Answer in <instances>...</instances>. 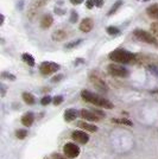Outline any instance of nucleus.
I'll use <instances>...</instances> for the list:
<instances>
[{
  "label": "nucleus",
  "mask_w": 158,
  "mask_h": 159,
  "mask_svg": "<svg viewBox=\"0 0 158 159\" xmlns=\"http://www.w3.org/2000/svg\"><path fill=\"white\" fill-rule=\"evenodd\" d=\"M62 79H63V75H57V76L53 77V80H51V81H53V83H55V82H59V81H61Z\"/></svg>",
  "instance_id": "obj_31"
},
{
  "label": "nucleus",
  "mask_w": 158,
  "mask_h": 159,
  "mask_svg": "<svg viewBox=\"0 0 158 159\" xmlns=\"http://www.w3.org/2000/svg\"><path fill=\"white\" fill-rule=\"evenodd\" d=\"M72 138L74 141L79 144H87L89 141V135L83 131H74L72 134Z\"/></svg>",
  "instance_id": "obj_8"
},
{
  "label": "nucleus",
  "mask_w": 158,
  "mask_h": 159,
  "mask_svg": "<svg viewBox=\"0 0 158 159\" xmlns=\"http://www.w3.org/2000/svg\"><path fill=\"white\" fill-rule=\"evenodd\" d=\"M70 2H72V5H80V4L83 2V0H70Z\"/></svg>",
  "instance_id": "obj_32"
},
{
  "label": "nucleus",
  "mask_w": 158,
  "mask_h": 159,
  "mask_svg": "<svg viewBox=\"0 0 158 159\" xmlns=\"http://www.w3.org/2000/svg\"><path fill=\"white\" fill-rule=\"evenodd\" d=\"M121 5H123V1H121V0H118V1H117V2H115L112 7H111V10L108 11V16H112V14L115 13V12L118 11V8L121 6Z\"/></svg>",
  "instance_id": "obj_20"
},
{
  "label": "nucleus",
  "mask_w": 158,
  "mask_h": 159,
  "mask_svg": "<svg viewBox=\"0 0 158 159\" xmlns=\"http://www.w3.org/2000/svg\"><path fill=\"white\" fill-rule=\"evenodd\" d=\"M139 1H147V0H139Z\"/></svg>",
  "instance_id": "obj_36"
},
{
  "label": "nucleus",
  "mask_w": 158,
  "mask_h": 159,
  "mask_svg": "<svg viewBox=\"0 0 158 159\" xmlns=\"http://www.w3.org/2000/svg\"><path fill=\"white\" fill-rule=\"evenodd\" d=\"M1 76H2L4 79H8V80H11V81H14V80H16V76H14V75H12V74H10V73H6V71H4V73L1 74Z\"/></svg>",
  "instance_id": "obj_25"
},
{
  "label": "nucleus",
  "mask_w": 158,
  "mask_h": 159,
  "mask_svg": "<svg viewBox=\"0 0 158 159\" xmlns=\"http://www.w3.org/2000/svg\"><path fill=\"white\" fill-rule=\"evenodd\" d=\"M51 102V98L50 96H44L43 99L40 100V103L43 105V106H46V105H49Z\"/></svg>",
  "instance_id": "obj_27"
},
{
  "label": "nucleus",
  "mask_w": 158,
  "mask_h": 159,
  "mask_svg": "<svg viewBox=\"0 0 158 159\" xmlns=\"http://www.w3.org/2000/svg\"><path fill=\"white\" fill-rule=\"evenodd\" d=\"M23 100H24V102L27 103V105H33L35 102H36V99H35V96H33L31 93H23Z\"/></svg>",
  "instance_id": "obj_18"
},
{
  "label": "nucleus",
  "mask_w": 158,
  "mask_h": 159,
  "mask_svg": "<svg viewBox=\"0 0 158 159\" xmlns=\"http://www.w3.org/2000/svg\"><path fill=\"white\" fill-rule=\"evenodd\" d=\"M76 116H77V112L74 108H69V109H67L66 112H64V120L68 121V122L74 121V120L76 119Z\"/></svg>",
  "instance_id": "obj_13"
},
{
  "label": "nucleus",
  "mask_w": 158,
  "mask_h": 159,
  "mask_svg": "<svg viewBox=\"0 0 158 159\" xmlns=\"http://www.w3.org/2000/svg\"><path fill=\"white\" fill-rule=\"evenodd\" d=\"M104 4V0H95V6L96 7H101Z\"/></svg>",
  "instance_id": "obj_33"
},
{
  "label": "nucleus",
  "mask_w": 158,
  "mask_h": 159,
  "mask_svg": "<svg viewBox=\"0 0 158 159\" xmlns=\"http://www.w3.org/2000/svg\"><path fill=\"white\" fill-rule=\"evenodd\" d=\"M1 88H2V93H1V96H5V87L1 86Z\"/></svg>",
  "instance_id": "obj_35"
},
{
  "label": "nucleus",
  "mask_w": 158,
  "mask_h": 159,
  "mask_svg": "<svg viewBox=\"0 0 158 159\" xmlns=\"http://www.w3.org/2000/svg\"><path fill=\"white\" fill-rule=\"evenodd\" d=\"M53 101L55 106H58V105H61V103L63 102V98H62V96H55Z\"/></svg>",
  "instance_id": "obj_26"
},
{
  "label": "nucleus",
  "mask_w": 158,
  "mask_h": 159,
  "mask_svg": "<svg viewBox=\"0 0 158 159\" xmlns=\"http://www.w3.org/2000/svg\"><path fill=\"white\" fill-rule=\"evenodd\" d=\"M107 71L111 76H114V77H127L128 76V70L126 68L119 64H114V63L107 66Z\"/></svg>",
  "instance_id": "obj_4"
},
{
  "label": "nucleus",
  "mask_w": 158,
  "mask_h": 159,
  "mask_svg": "<svg viewBox=\"0 0 158 159\" xmlns=\"http://www.w3.org/2000/svg\"><path fill=\"white\" fill-rule=\"evenodd\" d=\"M53 39L56 40V42H61V40L66 39L68 37V33L64 31V30H56L55 32L53 33Z\"/></svg>",
  "instance_id": "obj_14"
},
{
  "label": "nucleus",
  "mask_w": 158,
  "mask_h": 159,
  "mask_svg": "<svg viewBox=\"0 0 158 159\" xmlns=\"http://www.w3.org/2000/svg\"><path fill=\"white\" fill-rule=\"evenodd\" d=\"M107 33H108V34H111V36H118L119 33H120V31H119L118 27L108 26L107 27Z\"/></svg>",
  "instance_id": "obj_21"
},
{
  "label": "nucleus",
  "mask_w": 158,
  "mask_h": 159,
  "mask_svg": "<svg viewBox=\"0 0 158 159\" xmlns=\"http://www.w3.org/2000/svg\"><path fill=\"white\" fill-rule=\"evenodd\" d=\"M77 18H79V16L76 13V11H72V14H70V21L72 23H76L77 21Z\"/></svg>",
  "instance_id": "obj_29"
},
{
  "label": "nucleus",
  "mask_w": 158,
  "mask_h": 159,
  "mask_svg": "<svg viewBox=\"0 0 158 159\" xmlns=\"http://www.w3.org/2000/svg\"><path fill=\"white\" fill-rule=\"evenodd\" d=\"M134 37L140 42H144L147 44H152V45H158V42L156 39V36H152L150 32L144 31V30H136L134 32Z\"/></svg>",
  "instance_id": "obj_3"
},
{
  "label": "nucleus",
  "mask_w": 158,
  "mask_h": 159,
  "mask_svg": "<svg viewBox=\"0 0 158 159\" xmlns=\"http://www.w3.org/2000/svg\"><path fill=\"white\" fill-rule=\"evenodd\" d=\"M86 6L87 8H93V7L95 6V0H87Z\"/></svg>",
  "instance_id": "obj_30"
},
{
  "label": "nucleus",
  "mask_w": 158,
  "mask_h": 159,
  "mask_svg": "<svg viewBox=\"0 0 158 159\" xmlns=\"http://www.w3.org/2000/svg\"><path fill=\"white\" fill-rule=\"evenodd\" d=\"M81 98L85 100L86 102H89L94 106L101 107V108H107V109H113L114 106L111 101H108L107 99L100 96L98 94H94L89 90H82L81 92Z\"/></svg>",
  "instance_id": "obj_1"
},
{
  "label": "nucleus",
  "mask_w": 158,
  "mask_h": 159,
  "mask_svg": "<svg viewBox=\"0 0 158 159\" xmlns=\"http://www.w3.org/2000/svg\"><path fill=\"white\" fill-rule=\"evenodd\" d=\"M63 152L66 154L68 158H76V157H79L80 156V152H81V150H80V147L76 144H72V143H67L64 147H63Z\"/></svg>",
  "instance_id": "obj_7"
},
{
  "label": "nucleus",
  "mask_w": 158,
  "mask_h": 159,
  "mask_svg": "<svg viewBox=\"0 0 158 159\" xmlns=\"http://www.w3.org/2000/svg\"><path fill=\"white\" fill-rule=\"evenodd\" d=\"M81 42L82 40L81 39H77V40H72V42H70V43H68L66 45V49H72V48H76L79 44H81Z\"/></svg>",
  "instance_id": "obj_23"
},
{
  "label": "nucleus",
  "mask_w": 158,
  "mask_h": 159,
  "mask_svg": "<svg viewBox=\"0 0 158 159\" xmlns=\"http://www.w3.org/2000/svg\"><path fill=\"white\" fill-rule=\"evenodd\" d=\"M77 126L81 127L82 129H86L88 132H96L98 131V127L92 125V124H88L86 121H79L77 122Z\"/></svg>",
  "instance_id": "obj_15"
},
{
  "label": "nucleus",
  "mask_w": 158,
  "mask_h": 159,
  "mask_svg": "<svg viewBox=\"0 0 158 159\" xmlns=\"http://www.w3.org/2000/svg\"><path fill=\"white\" fill-rule=\"evenodd\" d=\"M150 71L158 76V69L157 68H155V66H150Z\"/></svg>",
  "instance_id": "obj_34"
},
{
  "label": "nucleus",
  "mask_w": 158,
  "mask_h": 159,
  "mask_svg": "<svg viewBox=\"0 0 158 159\" xmlns=\"http://www.w3.org/2000/svg\"><path fill=\"white\" fill-rule=\"evenodd\" d=\"M151 31L153 32V36H156V37L158 38V23H152Z\"/></svg>",
  "instance_id": "obj_24"
},
{
  "label": "nucleus",
  "mask_w": 158,
  "mask_h": 159,
  "mask_svg": "<svg viewBox=\"0 0 158 159\" xmlns=\"http://www.w3.org/2000/svg\"><path fill=\"white\" fill-rule=\"evenodd\" d=\"M80 114H81V116L86 120V121L96 122V121H100V119H101V116L98 115L94 111H86V109H82V111L80 112Z\"/></svg>",
  "instance_id": "obj_9"
},
{
  "label": "nucleus",
  "mask_w": 158,
  "mask_h": 159,
  "mask_svg": "<svg viewBox=\"0 0 158 159\" xmlns=\"http://www.w3.org/2000/svg\"><path fill=\"white\" fill-rule=\"evenodd\" d=\"M109 60L114 61L117 63H124V64H127V63H136L137 62V56L133 55L132 52L127 51V50H124V49H117L112 52L109 53Z\"/></svg>",
  "instance_id": "obj_2"
},
{
  "label": "nucleus",
  "mask_w": 158,
  "mask_h": 159,
  "mask_svg": "<svg viewBox=\"0 0 158 159\" xmlns=\"http://www.w3.org/2000/svg\"><path fill=\"white\" fill-rule=\"evenodd\" d=\"M21 58H23V61L26 63L27 66H35V58H33V57L31 56V55H30V53H23Z\"/></svg>",
  "instance_id": "obj_19"
},
{
  "label": "nucleus",
  "mask_w": 158,
  "mask_h": 159,
  "mask_svg": "<svg viewBox=\"0 0 158 159\" xmlns=\"http://www.w3.org/2000/svg\"><path fill=\"white\" fill-rule=\"evenodd\" d=\"M112 122L119 124V125H126V126H132L133 125V122H132L131 120L127 119V118H115V119L113 118Z\"/></svg>",
  "instance_id": "obj_17"
},
{
  "label": "nucleus",
  "mask_w": 158,
  "mask_h": 159,
  "mask_svg": "<svg viewBox=\"0 0 158 159\" xmlns=\"http://www.w3.org/2000/svg\"><path fill=\"white\" fill-rule=\"evenodd\" d=\"M27 135V131L26 129H18L17 132H16V137L18 138V139H25V137Z\"/></svg>",
  "instance_id": "obj_22"
},
{
  "label": "nucleus",
  "mask_w": 158,
  "mask_h": 159,
  "mask_svg": "<svg viewBox=\"0 0 158 159\" xmlns=\"http://www.w3.org/2000/svg\"><path fill=\"white\" fill-rule=\"evenodd\" d=\"M93 27H94V21L92 18H85L80 24V30L82 32H91Z\"/></svg>",
  "instance_id": "obj_10"
},
{
  "label": "nucleus",
  "mask_w": 158,
  "mask_h": 159,
  "mask_svg": "<svg viewBox=\"0 0 158 159\" xmlns=\"http://www.w3.org/2000/svg\"><path fill=\"white\" fill-rule=\"evenodd\" d=\"M53 16L51 14H45L42 19H40V27L42 29H48L53 25Z\"/></svg>",
  "instance_id": "obj_12"
},
{
  "label": "nucleus",
  "mask_w": 158,
  "mask_h": 159,
  "mask_svg": "<svg viewBox=\"0 0 158 159\" xmlns=\"http://www.w3.org/2000/svg\"><path fill=\"white\" fill-rule=\"evenodd\" d=\"M146 13L150 18L158 19V5H151L146 8Z\"/></svg>",
  "instance_id": "obj_16"
},
{
  "label": "nucleus",
  "mask_w": 158,
  "mask_h": 159,
  "mask_svg": "<svg viewBox=\"0 0 158 159\" xmlns=\"http://www.w3.org/2000/svg\"><path fill=\"white\" fill-rule=\"evenodd\" d=\"M33 121H35V115L32 113H26L21 118V124L25 127H30L33 124Z\"/></svg>",
  "instance_id": "obj_11"
},
{
  "label": "nucleus",
  "mask_w": 158,
  "mask_h": 159,
  "mask_svg": "<svg viewBox=\"0 0 158 159\" xmlns=\"http://www.w3.org/2000/svg\"><path fill=\"white\" fill-rule=\"evenodd\" d=\"M51 158L53 159H70V158H68L66 154L63 156V154H59V153H53V156H51Z\"/></svg>",
  "instance_id": "obj_28"
},
{
  "label": "nucleus",
  "mask_w": 158,
  "mask_h": 159,
  "mask_svg": "<svg viewBox=\"0 0 158 159\" xmlns=\"http://www.w3.org/2000/svg\"><path fill=\"white\" fill-rule=\"evenodd\" d=\"M89 80H91V82H92L93 84L99 90H101V92H107V90H108V87L106 84V82L102 80V77H101L98 73L91 74V75H89Z\"/></svg>",
  "instance_id": "obj_6"
},
{
  "label": "nucleus",
  "mask_w": 158,
  "mask_h": 159,
  "mask_svg": "<svg viewBox=\"0 0 158 159\" xmlns=\"http://www.w3.org/2000/svg\"><path fill=\"white\" fill-rule=\"evenodd\" d=\"M59 69V66L57 63H53V62H43L40 66V71L42 75L48 76V75H51V74L56 73Z\"/></svg>",
  "instance_id": "obj_5"
}]
</instances>
